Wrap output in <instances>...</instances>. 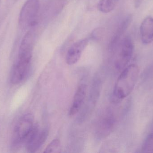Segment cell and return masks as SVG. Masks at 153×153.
Here are the masks:
<instances>
[{
    "mask_svg": "<svg viewBox=\"0 0 153 153\" xmlns=\"http://www.w3.org/2000/svg\"><path fill=\"white\" fill-rule=\"evenodd\" d=\"M138 66L135 64L125 67L120 75L115 84L112 93V102L118 103L133 91L139 76Z\"/></svg>",
    "mask_w": 153,
    "mask_h": 153,
    "instance_id": "cell-1",
    "label": "cell"
},
{
    "mask_svg": "<svg viewBox=\"0 0 153 153\" xmlns=\"http://www.w3.org/2000/svg\"><path fill=\"white\" fill-rule=\"evenodd\" d=\"M34 117L30 113L21 117L15 125L11 139L12 148L17 149L25 143L34 126Z\"/></svg>",
    "mask_w": 153,
    "mask_h": 153,
    "instance_id": "cell-2",
    "label": "cell"
},
{
    "mask_svg": "<svg viewBox=\"0 0 153 153\" xmlns=\"http://www.w3.org/2000/svg\"><path fill=\"white\" fill-rule=\"evenodd\" d=\"M39 8V0H27L25 2L19 16V25L21 29L26 30L36 25Z\"/></svg>",
    "mask_w": 153,
    "mask_h": 153,
    "instance_id": "cell-3",
    "label": "cell"
},
{
    "mask_svg": "<svg viewBox=\"0 0 153 153\" xmlns=\"http://www.w3.org/2000/svg\"><path fill=\"white\" fill-rule=\"evenodd\" d=\"M134 51L133 40L126 36L121 40L114 52H116L114 66L117 71H122L130 62Z\"/></svg>",
    "mask_w": 153,
    "mask_h": 153,
    "instance_id": "cell-4",
    "label": "cell"
},
{
    "mask_svg": "<svg viewBox=\"0 0 153 153\" xmlns=\"http://www.w3.org/2000/svg\"><path fill=\"white\" fill-rule=\"evenodd\" d=\"M32 57L18 56L17 61L13 66L10 74V81L17 84L23 81L28 75Z\"/></svg>",
    "mask_w": 153,
    "mask_h": 153,
    "instance_id": "cell-5",
    "label": "cell"
},
{
    "mask_svg": "<svg viewBox=\"0 0 153 153\" xmlns=\"http://www.w3.org/2000/svg\"><path fill=\"white\" fill-rule=\"evenodd\" d=\"M48 134L47 129L40 130L38 125L35 124L24 143L28 152L35 153L39 150L47 139Z\"/></svg>",
    "mask_w": 153,
    "mask_h": 153,
    "instance_id": "cell-6",
    "label": "cell"
},
{
    "mask_svg": "<svg viewBox=\"0 0 153 153\" xmlns=\"http://www.w3.org/2000/svg\"><path fill=\"white\" fill-rule=\"evenodd\" d=\"M101 80L99 76H95L92 83L86 106L83 110L81 117H80L81 119L84 120L93 110L99 99L101 90Z\"/></svg>",
    "mask_w": 153,
    "mask_h": 153,
    "instance_id": "cell-7",
    "label": "cell"
},
{
    "mask_svg": "<svg viewBox=\"0 0 153 153\" xmlns=\"http://www.w3.org/2000/svg\"><path fill=\"white\" fill-rule=\"evenodd\" d=\"M89 39H83L74 43L67 51L65 57L69 65L75 64L80 60L83 52L89 44Z\"/></svg>",
    "mask_w": 153,
    "mask_h": 153,
    "instance_id": "cell-8",
    "label": "cell"
},
{
    "mask_svg": "<svg viewBox=\"0 0 153 153\" xmlns=\"http://www.w3.org/2000/svg\"><path fill=\"white\" fill-rule=\"evenodd\" d=\"M116 123V119L113 113L108 111L99 120L97 127V135L102 138L108 135L113 130Z\"/></svg>",
    "mask_w": 153,
    "mask_h": 153,
    "instance_id": "cell-9",
    "label": "cell"
},
{
    "mask_svg": "<svg viewBox=\"0 0 153 153\" xmlns=\"http://www.w3.org/2000/svg\"><path fill=\"white\" fill-rule=\"evenodd\" d=\"M87 86L85 84H81L77 88L69 114L72 117L76 115L81 110L86 98Z\"/></svg>",
    "mask_w": 153,
    "mask_h": 153,
    "instance_id": "cell-10",
    "label": "cell"
},
{
    "mask_svg": "<svg viewBox=\"0 0 153 153\" xmlns=\"http://www.w3.org/2000/svg\"><path fill=\"white\" fill-rule=\"evenodd\" d=\"M133 19V16L131 14L127 15L121 22L117 30L111 38L109 45V49L111 52H114L119 43L121 41V39L131 24Z\"/></svg>",
    "mask_w": 153,
    "mask_h": 153,
    "instance_id": "cell-11",
    "label": "cell"
},
{
    "mask_svg": "<svg viewBox=\"0 0 153 153\" xmlns=\"http://www.w3.org/2000/svg\"><path fill=\"white\" fill-rule=\"evenodd\" d=\"M140 35L142 43L148 45L153 40V18L146 17L143 21L140 28Z\"/></svg>",
    "mask_w": 153,
    "mask_h": 153,
    "instance_id": "cell-12",
    "label": "cell"
},
{
    "mask_svg": "<svg viewBox=\"0 0 153 153\" xmlns=\"http://www.w3.org/2000/svg\"><path fill=\"white\" fill-rule=\"evenodd\" d=\"M117 2L118 0H100L97 8L101 12L108 13L115 9Z\"/></svg>",
    "mask_w": 153,
    "mask_h": 153,
    "instance_id": "cell-13",
    "label": "cell"
},
{
    "mask_svg": "<svg viewBox=\"0 0 153 153\" xmlns=\"http://www.w3.org/2000/svg\"><path fill=\"white\" fill-rule=\"evenodd\" d=\"M142 152L153 153V132L147 136L142 146Z\"/></svg>",
    "mask_w": 153,
    "mask_h": 153,
    "instance_id": "cell-14",
    "label": "cell"
},
{
    "mask_svg": "<svg viewBox=\"0 0 153 153\" xmlns=\"http://www.w3.org/2000/svg\"><path fill=\"white\" fill-rule=\"evenodd\" d=\"M61 144L59 139H54L44 151V153H60L61 152Z\"/></svg>",
    "mask_w": 153,
    "mask_h": 153,
    "instance_id": "cell-15",
    "label": "cell"
},
{
    "mask_svg": "<svg viewBox=\"0 0 153 153\" xmlns=\"http://www.w3.org/2000/svg\"><path fill=\"white\" fill-rule=\"evenodd\" d=\"M104 33V30L102 28H97L95 29L92 31L91 36V39L93 40H99L101 39L102 37L103 36Z\"/></svg>",
    "mask_w": 153,
    "mask_h": 153,
    "instance_id": "cell-16",
    "label": "cell"
},
{
    "mask_svg": "<svg viewBox=\"0 0 153 153\" xmlns=\"http://www.w3.org/2000/svg\"><path fill=\"white\" fill-rule=\"evenodd\" d=\"M19 0H6V4L8 8H10V7L13 6Z\"/></svg>",
    "mask_w": 153,
    "mask_h": 153,
    "instance_id": "cell-17",
    "label": "cell"
},
{
    "mask_svg": "<svg viewBox=\"0 0 153 153\" xmlns=\"http://www.w3.org/2000/svg\"><path fill=\"white\" fill-rule=\"evenodd\" d=\"M143 0H134V4L135 8H138L141 5Z\"/></svg>",
    "mask_w": 153,
    "mask_h": 153,
    "instance_id": "cell-18",
    "label": "cell"
},
{
    "mask_svg": "<svg viewBox=\"0 0 153 153\" xmlns=\"http://www.w3.org/2000/svg\"><path fill=\"white\" fill-rule=\"evenodd\" d=\"M1 0H0V3H1Z\"/></svg>",
    "mask_w": 153,
    "mask_h": 153,
    "instance_id": "cell-19",
    "label": "cell"
}]
</instances>
